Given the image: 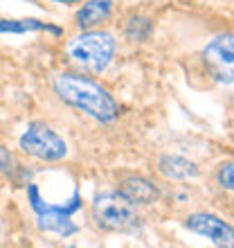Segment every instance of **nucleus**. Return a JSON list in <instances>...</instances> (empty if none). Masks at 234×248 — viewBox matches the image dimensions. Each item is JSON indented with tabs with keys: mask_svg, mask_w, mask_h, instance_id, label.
Segmentation results:
<instances>
[{
	"mask_svg": "<svg viewBox=\"0 0 234 248\" xmlns=\"http://www.w3.org/2000/svg\"><path fill=\"white\" fill-rule=\"evenodd\" d=\"M54 93L63 99L65 104L74 106L77 111L99 120V122H113L119 115V104L104 86H99L95 79L63 72L54 77Z\"/></svg>",
	"mask_w": 234,
	"mask_h": 248,
	"instance_id": "f257e3e1",
	"label": "nucleus"
},
{
	"mask_svg": "<svg viewBox=\"0 0 234 248\" xmlns=\"http://www.w3.org/2000/svg\"><path fill=\"white\" fill-rule=\"evenodd\" d=\"M27 199H29V208L39 217L36 226H39L41 230L57 232V235H61V237H70L77 232V223L72 221V215L81 208V196H79V192L72 194L68 205H52V203H47L45 199L41 196L36 185L29 183L27 185Z\"/></svg>",
	"mask_w": 234,
	"mask_h": 248,
	"instance_id": "f03ea898",
	"label": "nucleus"
},
{
	"mask_svg": "<svg viewBox=\"0 0 234 248\" xmlns=\"http://www.w3.org/2000/svg\"><path fill=\"white\" fill-rule=\"evenodd\" d=\"M92 219L97 228L108 232H126L140 223L135 205L117 189V192H102L92 201Z\"/></svg>",
	"mask_w": 234,
	"mask_h": 248,
	"instance_id": "7ed1b4c3",
	"label": "nucleus"
},
{
	"mask_svg": "<svg viewBox=\"0 0 234 248\" xmlns=\"http://www.w3.org/2000/svg\"><path fill=\"white\" fill-rule=\"evenodd\" d=\"M68 52L79 65L102 72L115 57V39L108 32H86L68 46Z\"/></svg>",
	"mask_w": 234,
	"mask_h": 248,
	"instance_id": "20e7f679",
	"label": "nucleus"
},
{
	"mask_svg": "<svg viewBox=\"0 0 234 248\" xmlns=\"http://www.w3.org/2000/svg\"><path fill=\"white\" fill-rule=\"evenodd\" d=\"M18 144H20V149H23V154L36 158V160H45V163L61 160L68 154L65 140L43 122L29 124L25 129V133L20 136Z\"/></svg>",
	"mask_w": 234,
	"mask_h": 248,
	"instance_id": "39448f33",
	"label": "nucleus"
},
{
	"mask_svg": "<svg viewBox=\"0 0 234 248\" xmlns=\"http://www.w3.org/2000/svg\"><path fill=\"white\" fill-rule=\"evenodd\" d=\"M205 68L219 84H234V36H216L203 50Z\"/></svg>",
	"mask_w": 234,
	"mask_h": 248,
	"instance_id": "423d86ee",
	"label": "nucleus"
},
{
	"mask_svg": "<svg viewBox=\"0 0 234 248\" xmlns=\"http://www.w3.org/2000/svg\"><path fill=\"white\" fill-rule=\"evenodd\" d=\"M185 228L196 232V235L207 237L209 242H214L216 246H228L234 248V226L225 223L223 219L207 212H196V215L187 217Z\"/></svg>",
	"mask_w": 234,
	"mask_h": 248,
	"instance_id": "0eeeda50",
	"label": "nucleus"
},
{
	"mask_svg": "<svg viewBox=\"0 0 234 248\" xmlns=\"http://www.w3.org/2000/svg\"><path fill=\"white\" fill-rule=\"evenodd\" d=\"M119 192L133 205H149V203H153L158 199V187L151 183L149 178L142 176H126L122 181V185H119Z\"/></svg>",
	"mask_w": 234,
	"mask_h": 248,
	"instance_id": "6e6552de",
	"label": "nucleus"
},
{
	"mask_svg": "<svg viewBox=\"0 0 234 248\" xmlns=\"http://www.w3.org/2000/svg\"><path fill=\"white\" fill-rule=\"evenodd\" d=\"M113 2L115 0H86L81 9L77 12V27L81 30H90V27H97L102 23L111 18L113 14Z\"/></svg>",
	"mask_w": 234,
	"mask_h": 248,
	"instance_id": "1a4fd4ad",
	"label": "nucleus"
},
{
	"mask_svg": "<svg viewBox=\"0 0 234 248\" xmlns=\"http://www.w3.org/2000/svg\"><path fill=\"white\" fill-rule=\"evenodd\" d=\"M52 32L63 34L61 27H54L50 23H43L39 18H2L0 20V34H27V32Z\"/></svg>",
	"mask_w": 234,
	"mask_h": 248,
	"instance_id": "9d476101",
	"label": "nucleus"
},
{
	"mask_svg": "<svg viewBox=\"0 0 234 248\" xmlns=\"http://www.w3.org/2000/svg\"><path fill=\"white\" fill-rule=\"evenodd\" d=\"M160 171H162L167 178H176V181H187V178H194L196 174H198L196 165L180 156L160 158Z\"/></svg>",
	"mask_w": 234,
	"mask_h": 248,
	"instance_id": "9b49d317",
	"label": "nucleus"
},
{
	"mask_svg": "<svg viewBox=\"0 0 234 248\" xmlns=\"http://www.w3.org/2000/svg\"><path fill=\"white\" fill-rule=\"evenodd\" d=\"M151 30H153L151 20L142 18V16H133V18L126 23V36H129L131 41H146Z\"/></svg>",
	"mask_w": 234,
	"mask_h": 248,
	"instance_id": "f8f14e48",
	"label": "nucleus"
},
{
	"mask_svg": "<svg viewBox=\"0 0 234 248\" xmlns=\"http://www.w3.org/2000/svg\"><path fill=\"white\" fill-rule=\"evenodd\" d=\"M216 181H219V185H221L223 189L234 192V160H230V163H223L221 167H219Z\"/></svg>",
	"mask_w": 234,
	"mask_h": 248,
	"instance_id": "ddd939ff",
	"label": "nucleus"
},
{
	"mask_svg": "<svg viewBox=\"0 0 234 248\" xmlns=\"http://www.w3.org/2000/svg\"><path fill=\"white\" fill-rule=\"evenodd\" d=\"M12 163H14V158H12V154L0 144V174H5V171H9L12 170Z\"/></svg>",
	"mask_w": 234,
	"mask_h": 248,
	"instance_id": "4468645a",
	"label": "nucleus"
},
{
	"mask_svg": "<svg viewBox=\"0 0 234 248\" xmlns=\"http://www.w3.org/2000/svg\"><path fill=\"white\" fill-rule=\"evenodd\" d=\"M52 2H61V5H72V2H81V0H52Z\"/></svg>",
	"mask_w": 234,
	"mask_h": 248,
	"instance_id": "2eb2a0df",
	"label": "nucleus"
},
{
	"mask_svg": "<svg viewBox=\"0 0 234 248\" xmlns=\"http://www.w3.org/2000/svg\"><path fill=\"white\" fill-rule=\"evenodd\" d=\"M25 2H32V5H39V0H25Z\"/></svg>",
	"mask_w": 234,
	"mask_h": 248,
	"instance_id": "dca6fc26",
	"label": "nucleus"
}]
</instances>
